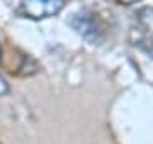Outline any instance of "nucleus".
Instances as JSON below:
<instances>
[{
    "label": "nucleus",
    "mask_w": 153,
    "mask_h": 144,
    "mask_svg": "<svg viewBox=\"0 0 153 144\" xmlns=\"http://www.w3.org/2000/svg\"><path fill=\"white\" fill-rule=\"evenodd\" d=\"M68 24L75 29V32H78L90 44H100L104 41V24L97 17V14L87 10V9H82V10L71 14Z\"/></svg>",
    "instance_id": "nucleus-1"
},
{
    "label": "nucleus",
    "mask_w": 153,
    "mask_h": 144,
    "mask_svg": "<svg viewBox=\"0 0 153 144\" xmlns=\"http://www.w3.org/2000/svg\"><path fill=\"white\" fill-rule=\"evenodd\" d=\"M65 0H19L17 12L29 19H46L60 14Z\"/></svg>",
    "instance_id": "nucleus-2"
},
{
    "label": "nucleus",
    "mask_w": 153,
    "mask_h": 144,
    "mask_svg": "<svg viewBox=\"0 0 153 144\" xmlns=\"http://www.w3.org/2000/svg\"><path fill=\"white\" fill-rule=\"evenodd\" d=\"M141 22H143V26H145L148 31H152L153 32V10L152 9H145V10H141Z\"/></svg>",
    "instance_id": "nucleus-3"
},
{
    "label": "nucleus",
    "mask_w": 153,
    "mask_h": 144,
    "mask_svg": "<svg viewBox=\"0 0 153 144\" xmlns=\"http://www.w3.org/2000/svg\"><path fill=\"white\" fill-rule=\"evenodd\" d=\"M5 93H9V85H7V82L4 78L0 76V97L5 95Z\"/></svg>",
    "instance_id": "nucleus-4"
},
{
    "label": "nucleus",
    "mask_w": 153,
    "mask_h": 144,
    "mask_svg": "<svg viewBox=\"0 0 153 144\" xmlns=\"http://www.w3.org/2000/svg\"><path fill=\"white\" fill-rule=\"evenodd\" d=\"M134 2H138V0H119V4H124V5H131Z\"/></svg>",
    "instance_id": "nucleus-5"
}]
</instances>
